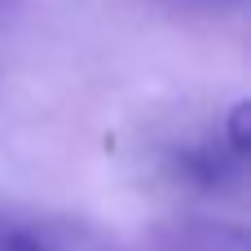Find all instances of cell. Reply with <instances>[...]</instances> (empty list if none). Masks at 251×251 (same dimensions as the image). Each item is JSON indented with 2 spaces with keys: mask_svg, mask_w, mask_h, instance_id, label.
Here are the masks:
<instances>
[{
  "mask_svg": "<svg viewBox=\"0 0 251 251\" xmlns=\"http://www.w3.org/2000/svg\"><path fill=\"white\" fill-rule=\"evenodd\" d=\"M0 251H124V243L88 216L0 207Z\"/></svg>",
  "mask_w": 251,
  "mask_h": 251,
  "instance_id": "1",
  "label": "cell"
},
{
  "mask_svg": "<svg viewBox=\"0 0 251 251\" xmlns=\"http://www.w3.org/2000/svg\"><path fill=\"white\" fill-rule=\"evenodd\" d=\"M163 251H247V234L221 221H185L163 234Z\"/></svg>",
  "mask_w": 251,
  "mask_h": 251,
  "instance_id": "2",
  "label": "cell"
},
{
  "mask_svg": "<svg viewBox=\"0 0 251 251\" xmlns=\"http://www.w3.org/2000/svg\"><path fill=\"white\" fill-rule=\"evenodd\" d=\"M247 137H251V106L247 101H234L229 115H225V124H221V146H225L238 163L247 159Z\"/></svg>",
  "mask_w": 251,
  "mask_h": 251,
  "instance_id": "3",
  "label": "cell"
}]
</instances>
